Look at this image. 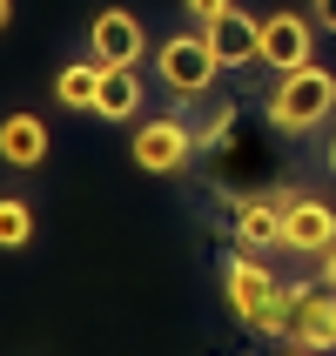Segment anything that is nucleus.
<instances>
[{"mask_svg": "<svg viewBox=\"0 0 336 356\" xmlns=\"http://www.w3.org/2000/svg\"><path fill=\"white\" fill-rule=\"evenodd\" d=\"M222 296H229V309H236L242 330H256V337H289L296 282H282L256 249H236V256L222 262Z\"/></svg>", "mask_w": 336, "mask_h": 356, "instance_id": "nucleus-1", "label": "nucleus"}, {"mask_svg": "<svg viewBox=\"0 0 336 356\" xmlns=\"http://www.w3.org/2000/svg\"><path fill=\"white\" fill-rule=\"evenodd\" d=\"M330 115H336V74L323 67V60H310V67H296V74H276V95L262 101V121H269L282 141L317 135Z\"/></svg>", "mask_w": 336, "mask_h": 356, "instance_id": "nucleus-2", "label": "nucleus"}, {"mask_svg": "<svg viewBox=\"0 0 336 356\" xmlns=\"http://www.w3.org/2000/svg\"><path fill=\"white\" fill-rule=\"evenodd\" d=\"M155 74H161V88H168L175 101H202L222 74H229V67L216 60L209 34L195 27V34H168V40L155 47Z\"/></svg>", "mask_w": 336, "mask_h": 356, "instance_id": "nucleus-3", "label": "nucleus"}, {"mask_svg": "<svg viewBox=\"0 0 336 356\" xmlns=\"http://www.w3.org/2000/svg\"><path fill=\"white\" fill-rule=\"evenodd\" d=\"M282 249L303 256V262H323L336 249V202L282 188Z\"/></svg>", "mask_w": 336, "mask_h": 356, "instance_id": "nucleus-4", "label": "nucleus"}, {"mask_svg": "<svg viewBox=\"0 0 336 356\" xmlns=\"http://www.w3.org/2000/svg\"><path fill=\"white\" fill-rule=\"evenodd\" d=\"M128 155H135V168H148V175H182L189 155H202V148H195V128L182 115H155V121H141L135 135H128Z\"/></svg>", "mask_w": 336, "mask_h": 356, "instance_id": "nucleus-5", "label": "nucleus"}, {"mask_svg": "<svg viewBox=\"0 0 336 356\" xmlns=\"http://www.w3.org/2000/svg\"><path fill=\"white\" fill-rule=\"evenodd\" d=\"M310 60H317V20L296 14V7L262 14V67H269V74H296Z\"/></svg>", "mask_w": 336, "mask_h": 356, "instance_id": "nucleus-6", "label": "nucleus"}, {"mask_svg": "<svg viewBox=\"0 0 336 356\" xmlns=\"http://www.w3.org/2000/svg\"><path fill=\"white\" fill-rule=\"evenodd\" d=\"M317 356H336V289L330 282H296V302H289V337Z\"/></svg>", "mask_w": 336, "mask_h": 356, "instance_id": "nucleus-7", "label": "nucleus"}, {"mask_svg": "<svg viewBox=\"0 0 336 356\" xmlns=\"http://www.w3.org/2000/svg\"><path fill=\"white\" fill-rule=\"evenodd\" d=\"M141 47H148V27H141L128 7H101V14L88 20V54L108 60V67H135Z\"/></svg>", "mask_w": 336, "mask_h": 356, "instance_id": "nucleus-8", "label": "nucleus"}, {"mask_svg": "<svg viewBox=\"0 0 336 356\" xmlns=\"http://www.w3.org/2000/svg\"><path fill=\"white\" fill-rule=\"evenodd\" d=\"M47 115H27V108H14V115H0V168H14V175H34V168H47Z\"/></svg>", "mask_w": 336, "mask_h": 356, "instance_id": "nucleus-9", "label": "nucleus"}, {"mask_svg": "<svg viewBox=\"0 0 336 356\" xmlns=\"http://www.w3.org/2000/svg\"><path fill=\"white\" fill-rule=\"evenodd\" d=\"M229 216H236V222H229L236 249H256V256L282 249V195H236Z\"/></svg>", "mask_w": 336, "mask_h": 356, "instance_id": "nucleus-10", "label": "nucleus"}, {"mask_svg": "<svg viewBox=\"0 0 336 356\" xmlns=\"http://www.w3.org/2000/svg\"><path fill=\"white\" fill-rule=\"evenodd\" d=\"M209 34V47H216V60L222 67H262V20L256 14H222V20H209L202 27Z\"/></svg>", "mask_w": 336, "mask_h": 356, "instance_id": "nucleus-11", "label": "nucleus"}, {"mask_svg": "<svg viewBox=\"0 0 336 356\" xmlns=\"http://www.w3.org/2000/svg\"><path fill=\"white\" fill-rule=\"evenodd\" d=\"M101 74H108V60L95 54H74L54 67V108H67V115H95L101 108Z\"/></svg>", "mask_w": 336, "mask_h": 356, "instance_id": "nucleus-12", "label": "nucleus"}, {"mask_svg": "<svg viewBox=\"0 0 336 356\" xmlns=\"http://www.w3.org/2000/svg\"><path fill=\"white\" fill-rule=\"evenodd\" d=\"M141 101H148V88H141L135 67H108V74H101V108H95V115L101 121H135Z\"/></svg>", "mask_w": 336, "mask_h": 356, "instance_id": "nucleus-13", "label": "nucleus"}, {"mask_svg": "<svg viewBox=\"0 0 336 356\" xmlns=\"http://www.w3.org/2000/svg\"><path fill=\"white\" fill-rule=\"evenodd\" d=\"M27 242H34V202L0 195V249H27Z\"/></svg>", "mask_w": 336, "mask_h": 356, "instance_id": "nucleus-14", "label": "nucleus"}, {"mask_svg": "<svg viewBox=\"0 0 336 356\" xmlns=\"http://www.w3.org/2000/svg\"><path fill=\"white\" fill-rule=\"evenodd\" d=\"M229 128H236V108L222 101L216 121H202V128H195V148H202V155H209V148H222V141H229Z\"/></svg>", "mask_w": 336, "mask_h": 356, "instance_id": "nucleus-15", "label": "nucleus"}, {"mask_svg": "<svg viewBox=\"0 0 336 356\" xmlns=\"http://www.w3.org/2000/svg\"><path fill=\"white\" fill-rule=\"evenodd\" d=\"M182 14L195 20V27H209V20H222V14H236V0H182Z\"/></svg>", "mask_w": 336, "mask_h": 356, "instance_id": "nucleus-16", "label": "nucleus"}, {"mask_svg": "<svg viewBox=\"0 0 336 356\" xmlns=\"http://www.w3.org/2000/svg\"><path fill=\"white\" fill-rule=\"evenodd\" d=\"M310 20H317V34H336V0H317V14H310Z\"/></svg>", "mask_w": 336, "mask_h": 356, "instance_id": "nucleus-17", "label": "nucleus"}, {"mask_svg": "<svg viewBox=\"0 0 336 356\" xmlns=\"http://www.w3.org/2000/svg\"><path fill=\"white\" fill-rule=\"evenodd\" d=\"M323 282H330V289H336V249H330V256H323Z\"/></svg>", "mask_w": 336, "mask_h": 356, "instance_id": "nucleus-18", "label": "nucleus"}, {"mask_svg": "<svg viewBox=\"0 0 336 356\" xmlns=\"http://www.w3.org/2000/svg\"><path fill=\"white\" fill-rule=\"evenodd\" d=\"M7 27H14V0H0V34H7Z\"/></svg>", "mask_w": 336, "mask_h": 356, "instance_id": "nucleus-19", "label": "nucleus"}, {"mask_svg": "<svg viewBox=\"0 0 336 356\" xmlns=\"http://www.w3.org/2000/svg\"><path fill=\"white\" fill-rule=\"evenodd\" d=\"M323 168H330V175H336V135H330V148H323Z\"/></svg>", "mask_w": 336, "mask_h": 356, "instance_id": "nucleus-20", "label": "nucleus"}, {"mask_svg": "<svg viewBox=\"0 0 336 356\" xmlns=\"http://www.w3.org/2000/svg\"><path fill=\"white\" fill-rule=\"evenodd\" d=\"M282 356H317V350H303V343H289V350H282Z\"/></svg>", "mask_w": 336, "mask_h": 356, "instance_id": "nucleus-21", "label": "nucleus"}]
</instances>
